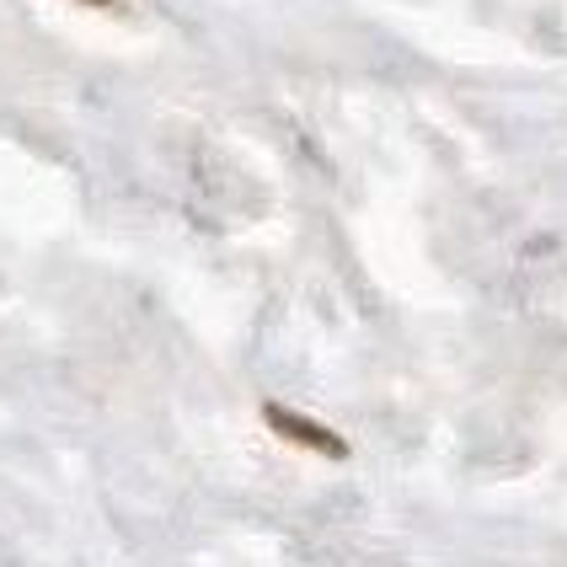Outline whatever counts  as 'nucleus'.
<instances>
[{
  "mask_svg": "<svg viewBox=\"0 0 567 567\" xmlns=\"http://www.w3.org/2000/svg\"><path fill=\"white\" fill-rule=\"evenodd\" d=\"M262 423H268V429H274L279 440L300 444V450H311V455H327V461H348V440H343V434H332L327 423H316V417H306V412L268 402V408H262Z\"/></svg>",
  "mask_w": 567,
  "mask_h": 567,
  "instance_id": "nucleus-1",
  "label": "nucleus"
},
{
  "mask_svg": "<svg viewBox=\"0 0 567 567\" xmlns=\"http://www.w3.org/2000/svg\"><path fill=\"white\" fill-rule=\"evenodd\" d=\"M86 6H113V0H86Z\"/></svg>",
  "mask_w": 567,
  "mask_h": 567,
  "instance_id": "nucleus-2",
  "label": "nucleus"
}]
</instances>
